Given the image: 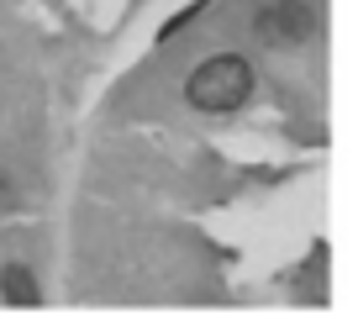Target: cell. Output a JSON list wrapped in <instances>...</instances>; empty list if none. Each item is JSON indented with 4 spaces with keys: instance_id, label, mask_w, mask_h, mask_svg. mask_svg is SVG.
Returning a JSON list of instances; mask_svg holds the SVG:
<instances>
[{
    "instance_id": "6da1fadb",
    "label": "cell",
    "mask_w": 358,
    "mask_h": 316,
    "mask_svg": "<svg viewBox=\"0 0 358 316\" xmlns=\"http://www.w3.org/2000/svg\"><path fill=\"white\" fill-rule=\"evenodd\" d=\"M248 95H253V64L243 53H211L185 79V101L206 116L237 111V106H248Z\"/></svg>"
},
{
    "instance_id": "7a4b0ae2",
    "label": "cell",
    "mask_w": 358,
    "mask_h": 316,
    "mask_svg": "<svg viewBox=\"0 0 358 316\" xmlns=\"http://www.w3.org/2000/svg\"><path fill=\"white\" fill-rule=\"evenodd\" d=\"M322 32V11L311 0H264L253 11V37L264 48H306Z\"/></svg>"
},
{
    "instance_id": "3957f363",
    "label": "cell",
    "mask_w": 358,
    "mask_h": 316,
    "mask_svg": "<svg viewBox=\"0 0 358 316\" xmlns=\"http://www.w3.org/2000/svg\"><path fill=\"white\" fill-rule=\"evenodd\" d=\"M0 295H6L11 306H37V301H43V290H37L32 269H27V264H16V259L0 269Z\"/></svg>"
},
{
    "instance_id": "277c9868",
    "label": "cell",
    "mask_w": 358,
    "mask_h": 316,
    "mask_svg": "<svg viewBox=\"0 0 358 316\" xmlns=\"http://www.w3.org/2000/svg\"><path fill=\"white\" fill-rule=\"evenodd\" d=\"M0 211H16V190H11V180L0 174Z\"/></svg>"
}]
</instances>
